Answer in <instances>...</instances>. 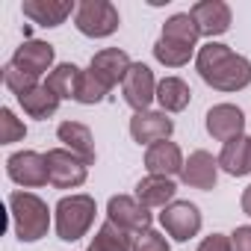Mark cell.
Wrapping results in <instances>:
<instances>
[{
  "label": "cell",
  "mask_w": 251,
  "mask_h": 251,
  "mask_svg": "<svg viewBox=\"0 0 251 251\" xmlns=\"http://www.w3.org/2000/svg\"><path fill=\"white\" fill-rule=\"evenodd\" d=\"M172 133H175V121L163 109H145V112H133L130 115V139L136 145L151 148L154 142L172 139Z\"/></svg>",
  "instance_id": "cell-11"
},
{
  "label": "cell",
  "mask_w": 251,
  "mask_h": 251,
  "mask_svg": "<svg viewBox=\"0 0 251 251\" xmlns=\"http://www.w3.org/2000/svg\"><path fill=\"white\" fill-rule=\"evenodd\" d=\"M151 50H154V59L166 68H183L198 53V48H189V45H180V42H172V39H163V36L154 42Z\"/></svg>",
  "instance_id": "cell-26"
},
{
  "label": "cell",
  "mask_w": 251,
  "mask_h": 251,
  "mask_svg": "<svg viewBox=\"0 0 251 251\" xmlns=\"http://www.w3.org/2000/svg\"><path fill=\"white\" fill-rule=\"evenodd\" d=\"M106 222L118 225L121 230H127L133 236L151 230L154 225V213L136 201V195H112L106 201Z\"/></svg>",
  "instance_id": "cell-7"
},
{
  "label": "cell",
  "mask_w": 251,
  "mask_h": 251,
  "mask_svg": "<svg viewBox=\"0 0 251 251\" xmlns=\"http://www.w3.org/2000/svg\"><path fill=\"white\" fill-rule=\"evenodd\" d=\"M219 157H213L210 151H192L183 163V172H180V180L183 186L189 189H201V192H210L216 189L219 183Z\"/></svg>",
  "instance_id": "cell-15"
},
{
  "label": "cell",
  "mask_w": 251,
  "mask_h": 251,
  "mask_svg": "<svg viewBox=\"0 0 251 251\" xmlns=\"http://www.w3.org/2000/svg\"><path fill=\"white\" fill-rule=\"evenodd\" d=\"M189 15L195 18L201 36H207L210 42H216V36H225L233 24V12L225 0H198V3H192Z\"/></svg>",
  "instance_id": "cell-13"
},
{
  "label": "cell",
  "mask_w": 251,
  "mask_h": 251,
  "mask_svg": "<svg viewBox=\"0 0 251 251\" xmlns=\"http://www.w3.org/2000/svg\"><path fill=\"white\" fill-rule=\"evenodd\" d=\"M160 36H163V39H172V42H180V45H189V48H198L201 30H198L195 18H192L189 12H175L172 18H166Z\"/></svg>",
  "instance_id": "cell-25"
},
{
  "label": "cell",
  "mask_w": 251,
  "mask_h": 251,
  "mask_svg": "<svg viewBox=\"0 0 251 251\" xmlns=\"http://www.w3.org/2000/svg\"><path fill=\"white\" fill-rule=\"evenodd\" d=\"M189 100H192V89H189V83L183 77L172 74V77H163L157 83V103H160L163 112H169V115L183 112L189 106Z\"/></svg>",
  "instance_id": "cell-22"
},
{
  "label": "cell",
  "mask_w": 251,
  "mask_h": 251,
  "mask_svg": "<svg viewBox=\"0 0 251 251\" xmlns=\"http://www.w3.org/2000/svg\"><path fill=\"white\" fill-rule=\"evenodd\" d=\"M183 151L177 142L172 139H163V142H154L148 151H145V169L148 175H163V177H177L183 172Z\"/></svg>",
  "instance_id": "cell-17"
},
{
  "label": "cell",
  "mask_w": 251,
  "mask_h": 251,
  "mask_svg": "<svg viewBox=\"0 0 251 251\" xmlns=\"http://www.w3.org/2000/svg\"><path fill=\"white\" fill-rule=\"evenodd\" d=\"M80 77H83V68H80V65H74V62H59V65L48 74L45 83H48L62 100H77Z\"/></svg>",
  "instance_id": "cell-24"
},
{
  "label": "cell",
  "mask_w": 251,
  "mask_h": 251,
  "mask_svg": "<svg viewBox=\"0 0 251 251\" xmlns=\"http://www.w3.org/2000/svg\"><path fill=\"white\" fill-rule=\"evenodd\" d=\"M74 27L86 39H109L121 27L118 6L109 0H80L74 12Z\"/></svg>",
  "instance_id": "cell-4"
},
{
  "label": "cell",
  "mask_w": 251,
  "mask_h": 251,
  "mask_svg": "<svg viewBox=\"0 0 251 251\" xmlns=\"http://www.w3.org/2000/svg\"><path fill=\"white\" fill-rule=\"evenodd\" d=\"M45 160H48V177L53 189H80L89 180V163H83L68 148H50Z\"/></svg>",
  "instance_id": "cell-6"
},
{
  "label": "cell",
  "mask_w": 251,
  "mask_h": 251,
  "mask_svg": "<svg viewBox=\"0 0 251 251\" xmlns=\"http://www.w3.org/2000/svg\"><path fill=\"white\" fill-rule=\"evenodd\" d=\"M204 127L216 142L227 145V142L245 136V112L236 103H216L204 115Z\"/></svg>",
  "instance_id": "cell-10"
},
{
  "label": "cell",
  "mask_w": 251,
  "mask_h": 251,
  "mask_svg": "<svg viewBox=\"0 0 251 251\" xmlns=\"http://www.w3.org/2000/svg\"><path fill=\"white\" fill-rule=\"evenodd\" d=\"M219 169L230 177H245L251 175V136H239L219 151Z\"/></svg>",
  "instance_id": "cell-21"
},
{
  "label": "cell",
  "mask_w": 251,
  "mask_h": 251,
  "mask_svg": "<svg viewBox=\"0 0 251 251\" xmlns=\"http://www.w3.org/2000/svg\"><path fill=\"white\" fill-rule=\"evenodd\" d=\"M130 65H133V59L127 56V50H121V48H103V50H98V53L92 56L89 71L112 92L118 83H124Z\"/></svg>",
  "instance_id": "cell-14"
},
{
  "label": "cell",
  "mask_w": 251,
  "mask_h": 251,
  "mask_svg": "<svg viewBox=\"0 0 251 251\" xmlns=\"http://www.w3.org/2000/svg\"><path fill=\"white\" fill-rule=\"evenodd\" d=\"M9 62L33 77H42V74H50L56 68V48L50 42H42V39H24L15 48Z\"/></svg>",
  "instance_id": "cell-12"
},
{
  "label": "cell",
  "mask_w": 251,
  "mask_h": 251,
  "mask_svg": "<svg viewBox=\"0 0 251 251\" xmlns=\"http://www.w3.org/2000/svg\"><path fill=\"white\" fill-rule=\"evenodd\" d=\"M230 242H233V251H251V225H239V227H233Z\"/></svg>",
  "instance_id": "cell-32"
},
{
  "label": "cell",
  "mask_w": 251,
  "mask_h": 251,
  "mask_svg": "<svg viewBox=\"0 0 251 251\" xmlns=\"http://www.w3.org/2000/svg\"><path fill=\"white\" fill-rule=\"evenodd\" d=\"M56 139L62 142V148H68L71 154H77L83 163H95V139H92V130L86 127L83 121H62L56 127Z\"/></svg>",
  "instance_id": "cell-19"
},
{
  "label": "cell",
  "mask_w": 251,
  "mask_h": 251,
  "mask_svg": "<svg viewBox=\"0 0 251 251\" xmlns=\"http://www.w3.org/2000/svg\"><path fill=\"white\" fill-rule=\"evenodd\" d=\"M9 219H12V230L21 242H39L42 236H48V230L53 225V210L36 192L15 189V192H9Z\"/></svg>",
  "instance_id": "cell-2"
},
{
  "label": "cell",
  "mask_w": 251,
  "mask_h": 251,
  "mask_svg": "<svg viewBox=\"0 0 251 251\" xmlns=\"http://www.w3.org/2000/svg\"><path fill=\"white\" fill-rule=\"evenodd\" d=\"M239 207H242V213L251 219V183L242 189V198H239Z\"/></svg>",
  "instance_id": "cell-33"
},
{
  "label": "cell",
  "mask_w": 251,
  "mask_h": 251,
  "mask_svg": "<svg viewBox=\"0 0 251 251\" xmlns=\"http://www.w3.org/2000/svg\"><path fill=\"white\" fill-rule=\"evenodd\" d=\"M95 213H98V204H95L92 195H86V192L62 195L56 201V207H53V230H56V236L62 242H77L95 225Z\"/></svg>",
  "instance_id": "cell-3"
},
{
  "label": "cell",
  "mask_w": 251,
  "mask_h": 251,
  "mask_svg": "<svg viewBox=\"0 0 251 251\" xmlns=\"http://www.w3.org/2000/svg\"><path fill=\"white\" fill-rule=\"evenodd\" d=\"M195 71L210 89L225 92V95H233L251 86V59L230 50L222 42H204L198 48Z\"/></svg>",
  "instance_id": "cell-1"
},
{
  "label": "cell",
  "mask_w": 251,
  "mask_h": 251,
  "mask_svg": "<svg viewBox=\"0 0 251 251\" xmlns=\"http://www.w3.org/2000/svg\"><path fill=\"white\" fill-rule=\"evenodd\" d=\"M136 201L145 204L148 210H163L175 201L177 195V183L175 177H163V175H145L139 183H136Z\"/></svg>",
  "instance_id": "cell-18"
},
{
  "label": "cell",
  "mask_w": 251,
  "mask_h": 251,
  "mask_svg": "<svg viewBox=\"0 0 251 251\" xmlns=\"http://www.w3.org/2000/svg\"><path fill=\"white\" fill-rule=\"evenodd\" d=\"M109 95V89L86 68L83 71V77H80V89H77V103H83V106H95V103H100L103 98Z\"/></svg>",
  "instance_id": "cell-28"
},
{
  "label": "cell",
  "mask_w": 251,
  "mask_h": 251,
  "mask_svg": "<svg viewBox=\"0 0 251 251\" xmlns=\"http://www.w3.org/2000/svg\"><path fill=\"white\" fill-rule=\"evenodd\" d=\"M133 233H127V230H121L118 225H112V222H103L98 230H95V236H92V242L86 245V251H133Z\"/></svg>",
  "instance_id": "cell-23"
},
{
  "label": "cell",
  "mask_w": 251,
  "mask_h": 251,
  "mask_svg": "<svg viewBox=\"0 0 251 251\" xmlns=\"http://www.w3.org/2000/svg\"><path fill=\"white\" fill-rule=\"evenodd\" d=\"M157 222L166 230V236H172L175 242H189L204 227V216H201L198 204L183 201V198H175L169 207H163L160 216H157Z\"/></svg>",
  "instance_id": "cell-5"
},
{
  "label": "cell",
  "mask_w": 251,
  "mask_h": 251,
  "mask_svg": "<svg viewBox=\"0 0 251 251\" xmlns=\"http://www.w3.org/2000/svg\"><path fill=\"white\" fill-rule=\"evenodd\" d=\"M198 251H233L230 233H210L198 242Z\"/></svg>",
  "instance_id": "cell-31"
},
{
  "label": "cell",
  "mask_w": 251,
  "mask_h": 251,
  "mask_svg": "<svg viewBox=\"0 0 251 251\" xmlns=\"http://www.w3.org/2000/svg\"><path fill=\"white\" fill-rule=\"evenodd\" d=\"M157 77L154 71L145 65V62H133L127 77L121 83V95H124V103H127L133 112H145L151 109V103L157 100Z\"/></svg>",
  "instance_id": "cell-9"
},
{
  "label": "cell",
  "mask_w": 251,
  "mask_h": 251,
  "mask_svg": "<svg viewBox=\"0 0 251 251\" xmlns=\"http://www.w3.org/2000/svg\"><path fill=\"white\" fill-rule=\"evenodd\" d=\"M18 103H21V109H24L30 118H36V121H48L50 115H56L62 98H59L48 83H39V86H33L30 92L18 95Z\"/></svg>",
  "instance_id": "cell-20"
},
{
  "label": "cell",
  "mask_w": 251,
  "mask_h": 251,
  "mask_svg": "<svg viewBox=\"0 0 251 251\" xmlns=\"http://www.w3.org/2000/svg\"><path fill=\"white\" fill-rule=\"evenodd\" d=\"M3 86L18 98V95L30 92L33 86H39V77H33V74H27V71L15 68L12 62H6V65H3Z\"/></svg>",
  "instance_id": "cell-29"
},
{
  "label": "cell",
  "mask_w": 251,
  "mask_h": 251,
  "mask_svg": "<svg viewBox=\"0 0 251 251\" xmlns=\"http://www.w3.org/2000/svg\"><path fill=\"white\" fill-rule=\"evenodd\" d=\"M21 12L33 24H39L45 30H53V27H62L77 12V3L74 0H24Z\"/></svg>",
  "instance_id": "cell-16"
},
{
  "label": "cell",
  "mask_w": 251,
  "mask_h": 251,
  "mask_svg": "<svg viewBox=\"0 0 251 251\" xmlns=\"http://www.w3.org/2000/svg\"><path fill=\"white\" fill-rule=\"evenodd\" d=\"M21 139H27V124L9 106H3L0 109V145H15Z\"/></svg>",
  "instance_id": "cell-27"
},
{
  "label": "cell",
  "mask_w": 251,
  "mask_h": 251,
  "mask_svg": "<svg viewBox=\"0 0 251 251\" xmlns=\"http://www.w3.org/2000/svg\"><path fill=\"white\" fill-rule=\"evenodd\" d=\"M133 251H172V242L166 239V233L160 230H145L133 239Z\"/></svg>",
  "instance_id": "cell-30"
},
{
  "label": "cell",
  "mask_w": 251,
  "mask_h": 251,
  "mask_svg": "<svg viewBox=\"0 0 251 251\" xmlns=\"http://www.w3.org/2000/svg\"><path fill=\"white\" fill-rule=\"evenodd\" d=\"M6 177L21 186V189H39V186H48L50 177H48V160L45 154L39 151H15L6 157Z\"/></svg>",
  "instance_id": "cell-8"
}]
</instances>
